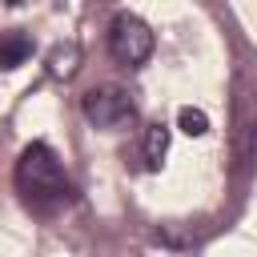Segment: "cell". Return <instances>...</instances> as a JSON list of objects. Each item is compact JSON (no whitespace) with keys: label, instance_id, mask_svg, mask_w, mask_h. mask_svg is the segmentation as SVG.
<instances>
[{"label":"cell","instance_id":"3957f363","mask_svg":"<svg viewBox=\"0 0 257 257\" xmlns=\"http://www.w3.org/2000/svg\"><path fill=\"white\" fill-rule=\"evenodd\" d=\"M80 112L96 128H120L137 116V104L120 84H100V88H88L80 96Z\"/></svg>","mask_w":257,"mask_h":257},{"label":"cell","instance_id":"52a82bcc","mask_svg":"<svg viewBox=\"0 0 257 257\" xmlns=\"http://www.w3.org/2000/svg\"><path fill=\"white\" fill-rule=\"evenodd\" d=\"M76 56H80V52H76V44L56 48V52H52V76H64V80H68V76L76 72Z\"/></svg>","mask_w":257,"mask_h":257},{"label":"cell","instance_id":"6da1fadb","mask_svg":"<svg viewBox=\"0 0 257 257\" xmlns=\"http://www.w3.org/2000/svg\"><path fill=\"white\" fill-rule=\"evenodd\" d=\"M12 181H16L20 201H24L32 213H40V217H52V213H60L64 205L76 201V189L68 185V177H64V169H60V157H56L52 145H44V141H32V145L20 153Z\"/></svg>","mask_w":257,"mask_h":257},{"label":"cell","instance_id":"5b68a950","mask_svg":"<svg viewBox=\"0 0 257 257\" xmlns=\"http://www.w3.org/2000/svg\"><path fill=\"white\" fill-rule=\"evenodd\" d=\"M165 153H169V124H149L145 128V165L157 173L161 165H165Z\"/></svg>","mask_w":257,"mask_h":257},{"label":"cell","instance_id":"277c9868","mask_svg":"<svg viewBox=\"0 0 257 257\" xmlns=\"http://www.w3.org/2000/svg\"><path fill=\"white\" fill-rule=\"evenodd\" d=\"M28 56H32V40H28L20 28H8V32H0V72H12V68H20Z\"/></svg>","mask_w":257,"mask_h":257},{"label":"cell","instance_id":"7a4b0ae2","mask_svg":"<svg viewBox=\"0 0 257 257\" xmlns=\"http://www.w3.org/2000/svg\"><path fill=\"white\" fill-rule=\"evenodd\" d=\"M153 48H157V36H153V28L137 12H116L108 20V52H112L116 64L141 68L153 56Z\"/></svg>","mask_w":257,"mask_h":257},{"label":"cell","instance_id":"8992f818","mask_svg":"<svg viewBox=\"0 0 257 257\" xmlns=\"http://www.w3.org/2000/svg\"><path fill=\"white\" fill-rule=\"evenodd\" d=\"M177 124H181V133H189V137H205V133H209V116H205L201 108H193V104H185V108L177 112Z\"/></svg>","mask_w":257,"mask_h":257}]
</instances>
